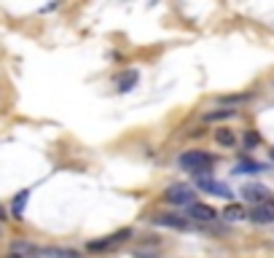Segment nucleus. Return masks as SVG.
<instances>
[{
    "mask_svg": "<svg viewBox=\"0 0 274 258\" xmlns=\"http://www.w3.org/2000/svg\"><path fill=\"white\" fill-rule=\"evenodd\" d=\"M177 164H180L183 169L188 172H194V175H204L207 169H210L215 164V156L212 154H207V151H183L180 159H177Z\"/></svg>",
    "mask_w": 274,
    "mask_h": 258,
    "instance_id": "obj_1",
    "label": "nucleus"
},
{
    "mask_svg": "<svg viewBox=\"0 0 274 258\" xmlns=\"http://www.w3.org/2000/svg\"><path fill=\"white\" fill-rule=\"evenodd\" d=\"M194 186L199 191H204V194H212V196H221V199H231L234 196V191L229 186L221 183V180H215V178H210V175H194Z\"/></svg>",
    "mask_w": 274,
    "mask_h": 258,
    "instance_id": "obj_2",
    "label": "nucleus"
},
{
    "mask_svg": "<svg viewBox=\"0 0 274 258\" xmlns=\"http://www.w3.org/2000/svg\"><path fill=\"white\" fill-rule=\"evenodd\" d=\"M164 199L169 205H186V207L196 205V194H194L191 186H172V188H167Z\"/></svg>",
    "mask_w": 274,
    "mask_h": 258,
    "instance_id": "obj_3",
    "label": "nucleus"
},
{
    "mask_svg": "<svg viewBox=\"0 0 274 258\" xmlns=\"http://www.w3.org/2000/svg\"><path fill=\"white\" fill-rule=\"evenodd\" d=\"M269 194H271V191H269L266 186H258V183H248V186H242V199H245V202H253V207H256V205H266V202H271Z\"/></svg>",
    "mask_w": 274,
    "mask_h": 258,
    "instance_id": "obj_4",
    "label": "nucleus"
},
{
    "mask_svg": "<svg viewBox=\"0 0 274 258\" xmlns=\"http://www.w3.org/2000/svg\"><path fill=\"white\" fill-rule=\"evenodd\" d=\"M129 237H132V232H129V228H121V232L110 234L108 240H97V242H89V250H94V253H100V250H113V247H116V245L127 242Z\"/></svg>",
    "mask_w": 274,
    "mask_h": 258,
    "instance_id": "obj_5",
    "label": "nucleus"
},
{
    "mask_svg": "<svg viewBox=\"0 0 274 258\" xmlns=\"http://www.w3.org/2000/svg\"><path fill=\"white\" fill-rule=\"evenodd\" d=\"M248 218L258 226H266V223H274V202H266V205H256L248 213Z\"/></svg>",
    "mask_w": 274,
    "mask_h": 258,
    "instance_id": "obj_6",
    "label": "nucleus"
},
{
    "mask_svg": "<svg viewBox=\"0 0 274 258\" xmlns=\"http://www.w3.org/2000/svg\"><path fill=\"white\" fill-rule=\"evenodd\" d=\"M156 226H164V228H175V232H186L188 228V221L183 215H175V213H159L154 218Z\"/></svg>",
    "mask_w": 274,
    "mask_h": 258,
    "instance_id": "obj_7",
    "label": "nucleus"
},
{
    "mask_svg": "<svg viewBox=\"0 0 274 258\" xmlns=\"http://www.w3.org/2000/svg\"><path fill=\"white\" fill-rule=\"evenodd\" d=\"M35 258H81V253L70 247H38Z\"/></svg>",
    "mask_w": 274,
    "mask_h": 258,
    "instance_id": "obj_8",
    "label": "nucleus"
},
{
    "mask_svg": "<svg viewBox=\"0 0 274 258\" xmlns=\"http://www.w3.org/2000/svg\"><path fill=\"white\" fill-rule=\"evenodd\" d=\"M188 218H194V221L207 223V221H215L218 215H215V210H212V207H207V205H199V202H196V205L188 207Z\"/></svg>",
    "mask_w": 274,
    "mask_h": 258,
    "instance_id": "obj_9",
    "label": "nucleus"
},
{
    "mask_svg": "<svg viewBox=\"0 0 274 258\" xmlns=\"http://www.w3.org/2000/svg\"><path fill=\"white\" fill-rule=\"evenodd\" d=\"M137 81H140V75H137V70H127L124 75H121V78L116 81L118 83V92L121 94H127V92H132L137 86Z\"/></svg>",
    "mask_w": 274,
    "mask_h": 258,
    "instance_id": "obj_10",
    "label": "nucleus"
},
{
    "mask_svg": "<svg viewBox=\"0 0 274 258\" xmlns=\"http://www.w3.org/2000/svg\"><path fill=\"white\" fill-rule=\"evenodd\" d=\"M215 142L223 148H234L237 146V135H234L231 129H215Z\"/></svg>",
    "mask_w": 274,
    "mask_h": 258,
    "instance_id": "obj_11",
    "label": "nucleus"
},
{
    "mask_svg": "<svg viewBox=\"0 0 274 258\" xmlns=\"http://www.w3.org/2000/svg\"><path fill=\"white\" fill-rule=\"evenodd\" d=\"M234 116H237V108H218V110H210V113H207V116H204V121H226V119H234Z\"/></svg>",
    "mask_w": 274,
    "mask_h": 258,
    "instance_id": "obj_12",
    "label": "nucleus"
},
{
    "mask_svg": "<svg viewBox=\"0 0 274 258\" xmlns=\"http://www.w3.org/2000/svg\"><path fill=\"white\" fill-rule=\"evenodd\" d=\"M223 218H226V221H231V223H237V221H245L248 213H245L242 205H229V207L223 210Z\"/></svg>",
    "mask_w": 274,
    "mask_h": 258,
    "instance_id": "obj_13",
    "label": "nucleus"
},
{
    "mask_svg": "<svg viewBox=\"0 0 274 258\" xmlns=\"http://www.w3.org/2000/svg\"><path fill=\"white\" fill-rule=\"evenodd\" d=\"M27 199H30V191H19V194H16L14 205H11V213H14V218H22V213H24V205H27Z\"/></svg>",
    "mask_w": 274,
    "mask_h": 258,
    "instance_id": "obj_14",
    "label": "nucleus"
},
{
    "mask_svg": "<svg viewBox=\"0 0 274 258\" xmlns=\"http://www.w3.org/2000/svg\"><path fill=\"white\" fill-rule=\"evenodd\" d=\"M263 167L261 164H256V161H248V159H245L242 161V164L237 167V169H234V172H237V175H248V172H261Z\"/></svg>",
    "mask_w": 274,
    "mask_h": 258,
    "instance_id": "obj_15",
    "label": "nucleus"
},
{
    "mask_svg": "<svg viewBox=\"0 0 274 258\" xmlns=\"http://www.w3.org/2000/svg\"><path fill=\"white\" fill-rule=\"evenodd\" d=\"M258 142H261V135H258V132H248V135H245V148H248V151H253V148H256L258 146Z\"/></svg>",
    "mask_w": 274,
    "mask_h": 258,
    "instance_id": "obj_16",
    "label": "nucleus"
},
{
    "mask_svg": "<svg viewBox=\"0 0 274 258\" xmlns=\"http://www.w3.org/2000/svg\"><path fill=\"white\" fill-rule=\"evenodd\" d=\"M132 255H135V258H159V250H145V247H135V250H132Z\"/></svg>",
    "mask_w": 274,
    "mask_h": 258,
    "instance_id": "obj_17",
    "label": "nucleus"
},
{
    "mask_svg": "<svg viewBox=\"0 0 274 258\" xmlns=\"http://www.w3.org/2000/svg\"><path fill=\"white\" fill-rule=\"evenodd\" d=\"M221 102L223 105H231V108H234V105H239V102H248V94H231V97H223Z\"/></svg>",
    "mask_w": 274,
    "mask_h": 258,
    "instance_id": "obj_18",
    "label": "nucleus"
},
{
    "mask_svg": "<svg viewBox=\"0 0 274 258\" xmlns=\"http://www.w3.org/2000/svg\"><path fill=\"white\" fill-rule=\"evenodd\" d=\"M6 258H22V255H16V253H8Z\"/></svg>",
    "mask_w": 274,
    "mask_h": 258,
    "instance_id": "obj_19",
    "label": "nucleus"
},
{
    "mask_svg": "<svg viewBox=\"0 0 274 258\" xmlns=\"http://www.w3.org/2000/svg\"><path fill=\"white\" fill-rule=\"evenodd\" d=\"M3 218H6V213H3V207H0V221H3Z\"/></svg>",
    "mask_w": 274,
    "mask_h": 258,
    "instance_id": "obj_20",
    "label": "nucleus"
},
{
    "mask_svg": "<svg viewBox=\"0 0 274 258\" xmlns=\"http://www.w3.org/2000/svg\"><path fill=\"white\" fill-rule=\"evenodd\" d=\"M0 234H3V232H0Z\"/></svg>",
    "mask_w": 274,
    "mask_h": 258,
    "instance_id": "obj_21",
    "label": "nucleus"
}]
</instances>
